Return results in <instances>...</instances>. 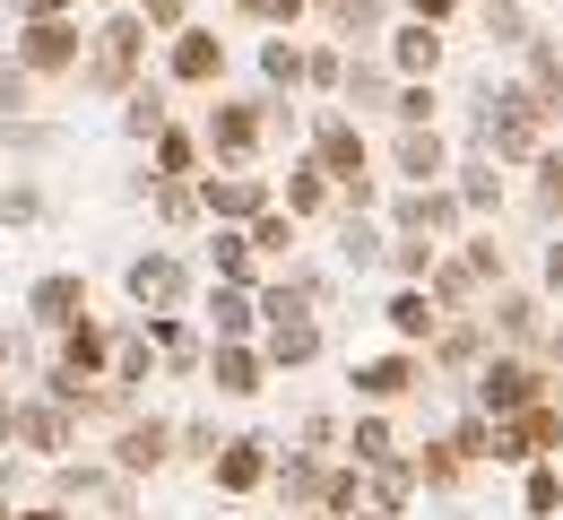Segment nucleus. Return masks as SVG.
<instances>
[{
    "label": "nucleus",
    "instance_id": "obj_1",
    "mask_svg": "<svg viewBox=\"0 0 563 520\" xmlns=\"http://www.w3.org/2000/svg\"><path fill=\"white\" fill-rule=\"evenodd\" d=\"M486 148L503 165H538L547 156V96L538 87H494L486 96Z\"/></svg>",
    "mask_w": 563,
    "mask_h": 520
},
{
    "label": "nucleus",
    "instance_id": "obj_2",
    "mask_svg": "<svg viewBox=\"0 0 563 520\" xmlns=\"http://www.w3.org/2000/svg\"><path fill=\"white\" fill-rule=\"evenodd\" d=\"M538 399H547V373L529 365V356H486V373H477V408L486 417H520Z\"/></svg>",
    "mask_w": 563,
    "mask_h": 520
},
{
    "label": "nucleus",
    "instance_id": "obj_3",
    "mask_svg": "<svg viewBox=\"0 0 563 520\" xmlns=\"http://www.w3.org/2000/svg\"><path fill=\"white\" fill-rule=\"evenodd\" d=\"M312 156H321V174H330L347 200H373V174H364L373 156H364V131H355V122H321V148Z\"/></svg>",
    "mask_w": 563,
    "mask_h": 520
},
{
    "label": "nucleus",
    "instance_id": "obj_4",
    "mask_svg": "<svg viewBox=\"0 0 563 520\" xmlns=\"http://www.w3.org/2000/svg\"><path fill=\"white\" fill-rule=\"evenodd\" d=\"M18 62L26 70H78V26L70 18H26V35H18Z\"/></svg>",
    "mask_w": 563,
    "mask_h": 520
},
{
    "label": "nucleus",
    "instance_id": "obj_5",
    "mask_svg": "<svg viewBox=\"0 0 563 520\" xmlns=\"http://www.w3.org/2000/svg\"><path fill=\"white\" fill-rule=\"evenodd\" d=\"M140 35H147V18H113V26L96 35V87H131V70H140Z\"/></svg>",
    "mask_w": 563,
    "mask_h": 520
},
{
    "label": "nucleus",
    "instance_id": "obj_6",
    "mask_svg": "<svg viewBox=\"0 0 563 520\" xmlns=\"http://www.w3.org/2000/svg\"><path fill=\"white\" fill-rule=\"evenodd\" d=\"M70 399H35V408H18V443L35 451V460H62L70 451Z\"/></svg>",
    "mask_w": 563,
    "mask_h": 520
},
{
    "label": "nucleus",
    "instance_id": "obj_7",
    "mask_svg": "<svg viewBox=\"0 0 563 520\" xmlns=\"http://www.w3.org/2000/svg\"><path fill=\"white\" fill-rule=\"evenodd\" d=\"M390 330H399V347H433V330H442V296L408 278V287L390 296Z\"/></svg>",
    "mask_w": 563,
    "mask_h": 520
},
{
    "label": "nucleus",
    "instance_id": "obj_8",
    "mask_svg": "<svg viewBox=\"0 0 563 520\" xmlns=\"http://www.w3.org/2000/svg\"><path fill=\"white\" fill-rule=\"evenodd\" d=\"M424 381V365H417V347H399V356H382V365H355V390L373 399V408H390V399H408Z\"/></svg>",
    "mask_w": 563,
    "mask_h": 520
},
{
    "label": "nucleus",
    "instance_id": "obj_9",
    "mask_svg": "<svg viewBox=\"0 0 563 520\" xmlns=\"http://www.w3.org/2000/svg\"><path fill=\"white\" fill-rule=\"evenodd\" d=\"M26 312H35L44 330H70V321H87V287H78L70 269H62V278H35V296H26Z\"/></svg>",
    "mask_w": 563,
    "mask_h": 520
},
{
    "label": "nucleus",
    "instance_id": "obj_10",
    "mask_svg": "<svg viewBox=\"0 0 563 520\" xmlns=\"http://www.w3.org/2000/svg\"><path fill=\"white\" fill-rule=\"evenodd\" d=\"M131 303H147V312H174L183 303V261H131Z\"/></svg>",
    "mask_w": 563,
    "mask_h": 520
},
{
    "label": "nucleus",
    "instance_id": "obj_11",
    "mask_svg": "<svg viewBox=\"0 0 563 520\" xmlns=\"http://www.w3.org/2000/svg\"><path fill=\"white\" fill-rule=\"evenodd\" d=\"M424 287H433V296H442V312H468V303L486 296L494 278H486V269H477V252H460V261H442V269H433V278H424Z\"/></svg>",
    "mask_w": 563,
    "mask_h": 520
},
{
    "label": "nucleus",
    "instance_id": "obj_12",
    "mask_svg": "<svg viewBox=\"0 0 563 520\" xmlns=\"http://www.w3.org/2000/svg\"><path fill=\"white\" fill-rule=\"evenodd\" d=\"M217 70H225V44L200 35V26H183V44H174V78H183V87H209Z\"/></svg>",
    "mask_w": 563,
    "mask_h": 520
},
{
    "label": "nucleus",
    "instance_id": "obj_13",
    "mask_svg": "<svg viewBox=\"0 0 563 520\" xmlns=\"http://www.w3.org/2000/svg\"><path fill=\"white\" fill-rule=\"evenodd\" d=\"M390 62H399V78H433L442 70V26H399V44H390Z\"/></svg>",
    "mask_w": 563,
    "mask_h": 520
},
{
    "label": "nucleus",
    "instance_id": "obj_14",
    "mask_svg": "<svg viewBox=\"0 0 563 520\" xmlns=\"http://www.w3.org/2000/svg\"><path fill=\"white\" fill-rule=\"evenodd\" d=\"M165 443H174V425H122V443H113V460L131 468V477H147V468H165Z\"/></svg>",
    "mask_w": 563,
    "mask_h": 520
},
{
    "label": "nucleus",
    "instance_id": "obj_15",
    "mask_svg": "<svg viewBox=\"0 0 563 520\" xmlns=\"http://www.w3.org/2000/svg\"><path fill=\"white\" fill-rule=\"evenodd\" d=\"M200 209H209V218H261V209H269V182H252V174L209 182V191H200Z\"/></svg>",
    "mask_w": 563,
    "mask_h": 520
},
{
    "label": "nucleus",
    "instance_id": "obj_16",
    "mask_svg": "<svg viewBox=\"0 0 563 520\" xmlns=\"http://www.w3.org/2000/svg\"><path fill=\"white\" fill-rule=\"evenodd\" d=\"M399 174H408V182H442V174H451V156H442V140H433V122H417V131H408V140H399Z\"/></svg>",
    "mask_w": 563,
    "mask_h": 520
},
{
    "label": "nucleus",
    "instance_id": "obj_17",
    "mask_svg": "<svg viewBox=\"0 0 563 520\" xmlns=\"http://www.w3.org/2000/svg\"><path fill=\"white\" fill-rule=\"evenodd\" d=\"M261 477H269V443H225L217 451V486L225 495H252Z\"/></svg>",
    "mask_w": 563,
    "mask_h": 520
},
{
    "label": "nucleus",
    "instance_id": "obj_18",
    "mask_svg": "<svg viewBox=\"0 0 563 520\" xmlns=\"http://www.w3.org/2000/svg\"><path fill=\"white\" fill-rule=\"evenodd\" d=\"M209 148H217V156H252V148H261V113H252V104H217Z\"/></svg>",
    "mask_w": 563,
    "mask_h": 520
},
{
    "label": "nucleus",
    "instance_id": "obj_19",
    "mask_svg": "<svg viewBox=\"0 0 563 520\" xmlns=\"http://www.w3.org/2000/svg\"><path fill=\"white\" fill-rule=\"evenodd\" d=\"M209 381H217V390H225V399H252V390H261V356L225 339V347H217V356H209Z\"/></svg>",
    "mask_w": 563,
    "mask_h": 520
},
{
    "label": "nucleus",
    "instance_id": "obj_20",
    "mask_svg": "<svg viewBox=\"0 0 563 520\" xmlns=\"http://www.w3.org/2000/svg\"><path fill=\"white\" fill-rule=\"evenodd\" d=\"M269 356H278V365H312V356H321V330H312V312H278V330H269Z\"/></svg>",
    "mask_w": 563,
    "mask_h": 520
},
{
    "label": "nucleus",
    "instance_id": "obj_21",
    "mask_svg": "<svg viewBox=\"0 0 563 520\" xmlns=\"http://www.w3.org/2000/svg\"><path fill=\"white\" fill-rule=\"evenodd\" d=\"M520 504H529V520H555V512H563V468H555V460H529Z\"/></svg>",
    "mask_w": 563,
    "mask_h": 520
},
{
    "label": "nucleus",
    "instance_id": "obj_22",
    "mask_svg": "<svg viewBox=\"0 0 563 520\" xmlns=\"http://www.w3.org/2000/svg\"><path fill=\"white\" fill-rule=\"evenodd\" d=\"M417 477L433 486V495H451V486L468 477V460H460V443H424V451H417Z\"/></svg>",
    "mask_w": 563,
    "mask_h": 520
},
{
    "label": "nucleus",
    "instance_id": "obj_23",
    "mask_svg": "<svg viewBox=\"0 0 563 520\" xmlns=\"http://www.w3.org/2000/svg\"><path fill=\"white\" fill-rule=\"evenodd\" d=\"M529 87L547 96V113H563V53H555V44H538V35H529Z\"/></svg>",
    "mask_w": 563,
    "mask_h": 520
},
{
    "label": "nucleus",
    "instance_id": "obj_24",
    "mask_svg": "<svg viewBox=\"0 0 563 520\" xmlns=\"http://www.w3.org/2000/svg\"><path fill=\"white\" fill-rule=\"evenodd\" d=\"M62 365H70V373L104 365V330H96V321H70V330H62Z\"/></svg>",
    "mask_w": 563,
    "mask_h": 520
},
{
    "label": "nucleus",
    "instance_id": "obj_25",
    "mask_svg": "<svg viewBox=\"0 0 563 520\" xmlns=\"http://www.w3.org/2000/svg\"><path fill=\"white\" fill-rule=\"evenodd\" d=\"M494 330L529 347V339H538V296H503V303H494Z\"/></svg>",
    "mask_w": 563,
    "mask_h": 520
},
{
    "label": "nucleus",
    "instance_id": "obj_26",
    "mask_svg": "<svg viewBox=\"0 0 563 520\" xmlns=\"http://www.w3.org/2000/svg\"><path fill=\"white\" fill-rule=\"evenodd\" d=\"M390 269H399V278H433V269H442V252H433V243H424V234H408V243H390Z\"/></svg>",
    "mask_w": 563,
    "mask_h": 520
},
{
    "label": "nucleus",
    "instance_id": "obj_27",
    "mask_svg": "<svg viewBox=\"0 0 563 520\" xmlns=\"http://www.w3.org/2000/svg\"><path fill=\"white\" fill-rule=\"evenodd\" d=\"M321 200H330V174H321V156H312V165H303V174L286 182V209H295V218H312Z\"/></svg>",
    "mask_w": 563,
    "mask_h": 520
},
{
    "label": "nucleus",
    "instance_id": "obj_28",
    "mask_svg": "<svg viewBox=\"0 0 563 520\" xmlns=\"http://www.w3.org/2000/svg\"><path fill=\"white\" fill-rule=\"evenodd\" d=\"M451 443H460V460H468V468H477V460H494V417H486V408H477V417H460V434H451Z\"/></svg>",
    "mask_w": 563,
    "mask_h": 520
},
{
    "label": "nucleus",
    "instance_id": "obj_29",
    "mask_svg": "<svg viewBox=\"0 0 563 520\" xmlns=\"http://www.w3.org/2000/svg\"><path fill=\"white\" fill-rule=\"evenodd\" d=\"M209 312H217V339H243V330H252V296H243V287H225Z\"/></svg>",
    "mask_w": 563,
    "mask_h": 520
},
{
    "label": "nucleus",
    "instance_id": "obj_30",
    "mask_svg": "<svg viewBox=\"0 0 563 520\" xmlns=\"http://www.w3.org/2000/svg\"><path fill=\"white\" fill-rule=\"evenodd\" d=\"M347 451H355V468H373V460H399V451H390V425H382V417H364Z\"/></svg>",
    "mask_w": 563,
    "mask_h": 520
},
{
    "label": "nucleus",
    "instance_id": "obj_31",
    "mask_svg": "<svg viewBox=\"0 0 563 520\" xmlns=\"http://www.w3.org/2000/svg\"><path fill=\"white\" fill-rule=\"evenodd\" d=\"M278 486L295 495V504H312V495H330V477H321L312 460H286V468H278Z\"/></svg>",
    "mask_w": 563,
    "mask_h": 520
},
{
    "label": "nucleus",
    "instance_id": "obj_32",
    "mask_svg": "<svg viewBox=\"0 0 563 520\" xmlns=\"http://www.w3.org/2000/svg\"><path fill=\"white\" fill-rule=\"evenodd\" d=\"M156 165H165V174H191V165H200V140H183V131H156Z\"/></svg>",
    "mask_w": 563,
    "mask_h": 520
},
{
    "label": "nucleus",
    "instance_id": "obj_33",
    "mask_svg": "<svg viewBox=\"0 0 563 520\" xmlns=\"http://www.w3.org/2000/svg\"><path fill=\"white\" fill-rule=\"evenodd\" d=\"M390 113H399V122H408V131H417V122H433V87H424V78H408V87H399V104H390Z\"/></svg>",
    "mask_w": 563,
    "mask_h": 520
},
{
    "label": "nucleus",
    "instance_id": "obj_34",
    "mask_svg": "<svg viewBox=\"0 0 563 520\" xmlns=\"http://www.w3.org/2000/svg\"><path fill=\"white\" fill-rule=\"evenodd\" d=\"M538 209L563 218V156H538Z\"/></svg>",
    "mask_w": 563,
    "mask_h": 520
},
{
    "label": "nucleus",
    "instance_id": "obj_35",
    "mask_svg": "<svg viewBox=\"0 0 563 520\" xmlns=\"http://www.w3.org/2000/svg\"><path fill=\"white\" fill-rule=\"evenodd\" d=\"M460 200H468V209H494V200H503V191H494V165H468V174H460Z\"/></svg>",
    "mask_w": 563,
    "mask_h": 520
},
{
    "label": "nucleus",
    "instance_id": "obj_36",
    "mask_svg": "<svg viewBox=\"0 0 563 520\" xmlns=\"http://www.w3.org/2000/svg\"><path fill=\"white\" fill-rule=\"evenodd\" d=\"M286 243H295V209H286V218H261V225H252V252H286Z\"/></svg>",
    "mask_w": 563,
    "mask_h": 520
},
{
    "label": "nucleus",
    "instance_id": "obj_37",
    "mask_svg": "<svg viewBox=\"0 0 563 520\" xmlns=\"http://www.w3.org/2000/svg\"><path fill=\"white\" fill-rule=\"evenodd\" d=\"M217 269H225V278H252V243H243V234H217Z\"/></svg>",
    "mask_w": 563,
    "mask_h": 520
},
{
    "label": "nucleus",
    "instance_id": "obj_38",
    "mask_svg": "<svg viewBox=\"0 0 563 520\" xmlns=\"http://www.w3.org/2000/svg\"><path fill=\"white\" fill-rule=\"evenodd\" d=\"M433 347H442V365H468V356H477V330H468V321H460V330H442V339H433Z\"/></svg>",
    "mask_w": 563,
    "mask_h": 520
},
{
    "label": "nucleus",
    "instance_id": "obj_39",
    "mask_svg": "<svg viewBox=\"0 0 563 520\" xmlns=\"http://www.w3.org/2000/svg\"><path fill=\"white\" fill-rule=\"evenodd\" d=\"M269 78L295 87V78H312V62H303V53H286V44H269Z\"/></svg>",
    "mask_w": 563,
    "mask_h": 520
},
{
    "label": "nucleus",
    "instance_id": "obj_40",
    "mask_svg": "<svg viewBox=\"0 0 563 520\" xmlns=\"http://www.w3.org/2000/svg\"><path fill=\"white\" fill-rule=\"evenodd\" d=\"M234 9H243V18H269V26H295L303 0H234Z\"/></svg>",
    "mask_w": 563,
    "mask_h": 520
},
{
    "label": "nucleus",
    "instance_id": "obj_41",
    "mask_svg": "<svg viewBox=\"0 0 563 520\" xmlns=\"http://www.w3.org/2000/svg\"><path fill=\"white\" fill-rule=\"evenodd\" d=\"M131 131H140V140L165 131V104H156V96H131Z\"/></svg>",
    "mask_w": 563,
    "mask_h": 520
},
{
    "label": "nucleus",
    "instance_id": "obj_42",
    "mask_svg": "<svg viewBox=\"0 0 563 520\" xmlns=\"http://www.w3.org/2000/svg\"><path fill=\"white\" fill-rule=\"evenodd\" d=\"M364 261H382V234H373V225H347V269H364Z\"/></svg>",
    "mask_w": 563,
    "mask_h": 520
},
{
    "label": "nucleus",
    "instance_id": "obj_43",
    "mask_svg": "<svg viewBox=\"0 0 563 520\" xmlns=\"http://www.w3.org/2000/svg\"><path fill=\"white\" fill-rule=\"evenodd\" d=\"M0 104H9V113L26 104V62H18V70H0Z\"/></svg>",
    "mask_w": 563,
    "mask_h": 520
},
{
    "label": "nucleus",
    "instance_id": "obj_44",
    "mask_svg": "<svg viewBox=\"0 0 563 520\" xmlns=\"http://www.w3.org/2000/svg\"><path fill=\"white\" fill-rule=\"evenodd\" d=\"M147 26H174L183 35V0H147Z\"/></svg>",
    "mask_w": 563,
    "mask_h": 520
},
{
    "label": "nucleus",
    "instance_id": "obj_45",
    "mask_svg": "<svg viewBox=\"0 0 563 520\" xmlns=\"http://www.w3.org/2000/svg\"><path fill=\"white\" fill-rule=\"evenodd\" d=\"M451 9H460V0H408V18H424V26H442Z\"/></svg>",
    "mask_w": 563,
    "mask_h": 520
},
{
    "label": "nucleus",
    "instance_id": "obj_46",
    "mask_svg": "<svg viewBox=\"0 0 563 520\" xmlns=\"http://www.w3.org/2000/svg\"><path fill=\"white\" fill-rule=\"evenodd\" d=\"M547 287H563V243H547Z\"/></svg>",
    "mask_w": 563,
    "mask_h": 520
},
{
    "label": "nucleus",
    "instance_id": "obj_47",
    "mask_svg": "<svg viewBox=\"0 0 563 520\" xmlns=\"http://www.w3.org/2000/svg\"><path fill=\"white\" fill-rule=\"evenodd\" d=\"M26 9H35V18H62V9H78V0H26Z\"/></svg>",
    "mask_w": 563,
    "mask_h": 520
},
{
    "label": "nucleus",
    "instance_id": "obj_48",
    "mask_svg": "<svg viewBox=\"0 0 563 520\" xmlns=\"http://www.w3.org/2000/svg\"><path fill=\"white\" fill-rule=\"evenodd\" d=\"M9 434H18V408H9V399H0V443H9Z\"/></svg>",
    "mask_w": 563,
    "mask_h": 520
},
{
    "label": "nucleus",
    "instance_id": "obj_49",
    "mask_svg": "<svg viewBox=\"0 0 563 520\" xmlns=\"http://www.w3.org/2000/svg\"><path fill=\"white\" fill-rule=\"evenodd\" d=\"M355 520H399V512H355Z\"/></svg>",
    "mask_w": 563,
    "mask_h": 520
},
{
    "label": "nucleus",
    "instance_id": "obj_50",
    "mask_svg": "<svg viewBox=\"0 0 563 520\" xmlns=\"http://www.w3.org/2000/svg\"><path fill=\"white\" fill-rule=\"evenodd\" d=\"M555 373H563V330H555Z\"/></svg>",
    "mask_w": 563,
    "mask_h": 520
},
{
    "label": "nucleus",
    "instance_id": "obj_51",
    "mask_svg": "<svg viewBox=\"0 0 563 520\" xmlns=\"http://www.w3.org/2000/svg\"><path fill=\"white\" fill-rule=\"evenodd\" d=\"M26 520H62V512H26Z\"/></svg>",
    "mask_w": 563,
    "mask_h": 520
},
{
    "label": "nucleus",
    "instance_id": "obj_52",
    "mask_svg": "<svg viewBox=\"0 0 563 520\" xmlns=\"http://www.w3.org/2000/svg\"><path fill=\"white\" fill-rule=\"evenodd\" d=\"M0 356H9V339H0Z\"/></svg>",
    "mask_w": 563,
    "mask_h": 520
},
{
    "label": "nucleus",
    "instance_id": "obj_53",
    "mask_svg": "<svg viewBox=\"0 0 563 520\" xmlns=\"http://www.w3.org/2000/svg\"><path fill=\"white\" fill-rule=\"evenodd\" d=\"M321 520H339V512H321Z\"/></svg>",
    "mask_w": 563,
    "mask_h": 520
}]
</instances>
